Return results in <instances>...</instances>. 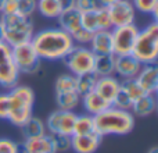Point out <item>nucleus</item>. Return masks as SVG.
Listing matches in <instances>:
<instances>
[{"label": "nucleus", "instance_id": "nucleus-1", "mask_svg": "<svg viewBox=\"0 0 158 153\" xmlns=\"http://www.w3.org/2000/svg\"><path fill=\"white\" fill-rule=\"evenodd\" d=\"M33 49L40 60H63L75 46L71 35L61 28H44L33 33L31 39Z\"/></svg>", "mask_w": 158, "mask_h": 153}, {"label": "nucleus", "instance_id": "nucleus-2", "mask_svg": "<svg viewBox=\"0 0 158 153\" xmlns=\"http://www.w3.org/2000/svg\"><path fill=\"white\" fill-rule=\"evenodd\" d=\"M94 129L101 138L107 135H126L135 128V116L129 110L110 106L104 111L93 116Z\"/></svg>", "mask_w": 158, "mask_h": 153}, {"label": "nucleus", "instance_id": "nucleus-3", "mask_svg": "<svg viewBox=\"0 0 158 153\" xmlns=\"http://www.w3.org/2000/svg\"><path fill=\"white\" fill-rule=\"evenodd\" d=\"M2 41L10 47L19 43L31 42L35 27L31 17H24L19 14H2Z\"/></svg>", "mask_w": 158, "mask_h": 153}, {"label": "nucleus", "instance_id": "nucleus-4", "mask_svg": "<svg viewBox=\"0 0 158 153\" xmlns=\"http://www.w3.org/2000/svg\"><path fill=\"white\" fill-rule=\"evenodd\" d=\"M8 100H10V113L7 120L13 125L21 128L33 111L35 103V92L29 86L15 85L8 90Z\"/></svg>", "mask_w": 158, "mask_h": 153}, {"label": "nucleus", "instance_id": "nucleus-5", "mask_svg": "<svg viewBox=\"0 0 158 153\" xmlns=\"http://www.w3.org/2000/svg\"><path fill=\"white\" fill-rule=\"evenodd\" d=\"M132 55L142 64L157 63L158 59V24L150 22L144 28L139 29L137 38L135 41Z\"/></svg>", "mask_w": 158, "mask_h": 153}, {"label": "nucleus", "instance_id": "nucleus-6", "mask_svg": "<svg viewBox=\"0 0 158 153\" xmlns=\"http://www.w3.org/2000/svg\"><path fill=\"white\" fill-rule=\"evenodd\" d=\"M94 53L87 46L75 45L71 49V52L63 59L65 67L69 70V72L74 75H81L85 72L93 71L94 66Z\"/></svg>", "mask_w": 158, "mask_h": 153}, {"label": "nucleus", "instance_id": "nucleus-7", "mask_svg": "<svg viewBox=\"0 0 158 153\" xmlns=\"http://www.w3.org/2000/svg\"><path fill=\"white\" fill-rule=\"evenodd\" d=\"M11 56L19 74H35L40 67V57L31 42L19 43L11 47Z\"/></svg>", "mask_w": 158, "mask_h": 153}, {"label": "nucleus", "instance_id": "nucleus-8", "mask_svg": "<svg viewBox=\"0 0 158 153\" xmlns=\"http://www.w3.org/2000/svg\"><path fill=\"white\" fill-rule=\"evenodd\" d=\"M140 28L136 24L122 25V27H112V55L122 56L132 53L135 41L137 38Z\"/></svg>", "mask_w": 158, "mask_h": 153}, {"label": "nucleus", "instance_id": "nucleus-9", "mask_svg": "<svg viewBox=\"0 0 158 153\" xmlns=\"http://www.w3.org/2000/svg\"><path fill=\"white\" fill-rule=\"evenodd\" d=\"M19 71L15 67L11 56V47L0 41V86L11 89L18 85Z\"/></svg>", "mask_w": 158, "mask_h": 153}, {"label": "nucleus", "instance_id": "nucleus-10", "mask_svg": "<svg viewBox=\"0 0 158 153\" xmlns=\"http://www.w3.org/2000/svg\"><path fill=\"white\" fill-rule=\"evenodd\" d=\"M75 118L77 114L74 111L57 109L47 116V120L44 121L46 129L49 134H63L71 137L74 134Z\"/></svg>", "mask_w": 158, "mask_h": 153}, {"label": "nucleus", "instance_id": "nucleus-11", "mask_svg": "<svg viewBox=\"0 0 158 153\" xmlns=\"http://www.w3.org/2000/svg\"><path fill=\"white\" fill-rule=\"evenodd\" d=\"M108 8L110 20L112 27H122V25L135 24L136 20V8L131 0H118Z\"/></svg>", "mask_w": 158, "mask_h": 153}, {"label": "nucleus", "instance_id": "nucleus-12", "mask_svg": "<svg viewBox=\"0 0 158 153\" xmlns=\"http://www.w3.org/2000/svg\"><path fill=\"white\" fill-rule=\"evenodd\" d=\"M82 27L90 32H97L103 29H111V20H110L108 8L107 7H96L94 10L82 13Z\"/></svg>", "mask_w": 158, "mask_h": 153}, {"label": "nucleus", "instance_id": "nucleus-13", "mask_svg": "<svg viewBox=\"0 0 158 153\" xmlns=\"http://www.w3.org/2000/svg\"><path fill=\"white\" fill-rule=\"evenodd\" d=\"M136 82L144 93L156 95L158 90V66L157 63L143 64L139 74L135 76Z\"/></svg>", "mask_w": 158, "mask_h": 153}, {"label": "nucleus", "instance_id": "nucleus-14", "mask_svg": "<svg viewBox=\"0 0 158 153\" xmlns=\"http://www.w3.org/2000/svg\"><path fill=\"white\" fill-rule=\"evenodd\" d=\"M143 64L132 53L122 56H115V74L122 79L135 78L139 74Z\"/></svg>", "mask_w": 158, "mask_h": 153}, {"label": "nucleus", "instance_id": "nucleus-15", "mask_svg": "<svg viewBox=\"0 0 158 153\" xmlns=\"http://www.w3.org/2000/svg\"><path fill=\"white\" fill-rule=\"evenodd\" d=\"M103 138L97 134L71 135V149L75 153H94L98 149Z\"/></svg>", "mask_w": 158, "mask_h": 153}, {"label": "nucleus", "instance_id": "nucleus-16", "mask_svg": "<svg viewBox=\"0 0 158 153\" xmlns=\"http://www.w3.org/2000/svg\"><path fill=\"white\" fill-rule=\"evenodd\" d=\"M56 20L58 21V28H61L69 35L82 28V13L77 7L64 8Z\"/></svg>", "mask_w": 158, "mask_h": 153}, {"label": "nucleus", "instance_id": "nucleus-17", "mask_svg": "<svg viewBox=\"0 0 158 153\" xmlns=\"http://www.w3.org/2000/svg\"><path fill=\"white\" fill-rule=\"evenodd\" d=\"M89 47L96 56L97 55H112V35L111 29H103L93 32L89 42Z\"/></svg>", "mask_w": 158, "mask_h": 153}, {"label": "nucleus", "instance_id": "nucleus-18", "mask_svg": "<svg viewBox=\"0 0 158 153\" xmlns=\"http://www.w3.org/2000/svg\"><path fill=\"white\" fill-rule=\"evenodd\" d=\"M121 88V82L115 78L114 75L110 76H100L97 79V84H96L94 92L98 93L104 100H107L108 103H112L115 95L118 93Z\"/></svg>", "mask_w": 158, "mask_h": 153}, {"label": "nucleus", "instance_id": "nucleus-19", "mask_svg": "<svg viewBox=\"0 0 158 153\" xmlns=\"http://www.w3.org/2000/svg\"><path fill=\"white\" fill-rule=\"evenodd\" d=\"M21 146L27 153H56L50 134H44L38 138L25 139L21 143Z\"/></svg>", "mask_w": 158, "mask_h": 153}, {"label": "nucleus", "instance_id": "nucleus-20", "mask_svg": "<svg viewBox=\"0 0 158 153\" xmlns=\"http://www.w3.org/2000/svg\"><path fill=\"white\" fill-rule=\"evenodd\" d=\"M157 109V99L156 95H150V93H143L140 98H137L132 104L131 113L133 116H139V117H147L151 116Z\"/></svg>", "mask_w": 158, "mask_h": 153}, {"label": "nucleus", "instance_id": "nucleus-21", "mask_svg": "<svg viewBox=\"0 0 158 153\" xmlns=\"http://www.w3.org/2000/svg\"><path fill=\"white\" fill-rule=\"evenodd\" d=\"M81 102H82V104H83L86 113L90 114V116L98 114V113L104 111L106 109H108V107L111 106V103H108L107 100H104V99L101 98L98 93H96L94 90H92V92L83 95L81 98Z\"/></svg>", "mask_w": 158, "mask_h": 153}, {"label": "nucleus", "instance_id": "nucleus-22", "mask_svg": "<svg viewBox=\"0 0 158 153\" xmlns=\"http://www.w3.org/2000/svg\"><path fill=\"white\" fill-rule=\"evenodd\" d=\"M93 72L100 76L115 75V56L114 55H97L94 56Z\"/></svg>", "mask_w": 158, "mask_h": 153}, {"label": "nucleus", "instance_id": "nucleus-23", "mask_svg": "<svg viewBox=\"0 0 158 153\" xmlns=\"http://www.w3.org/2000/svg\"><path fill=\"white\" fill-rule=\"evenodd\" d=\"M21 129H22V135H24L25 139L38 138V137H42V135L47 134L44 121L39 117H35V116H31L27 120V123L21 127Z\"/></svg>", "mask_w": 158, "mask_h": 153}, {"label": "nucleus", "instance_id": "nucleus-24", "mask_svg": "<svg viewBox=\"0 0 158 153\" xmlns=\"http://www.w3.org/2000/svg\"><path fill=\"white\" fill-rule=\"evenodd\" d=\"M82 96L78 93V90L74 92H64V93H56V103H57L60 110H67V111H74L81 104Z\"/></svg>", "mask_w": 158, "mask_h": 153}, {"label": "nucleus", "instance_id": "nucleus-25", "mask_svg": "<svg viewBox=\"0 0 158 153\" xmlns=\"http://www.w3.org/2000/svg\"><path fill=\"white\" fill-rule=\"evenodd\" d=\"M36 10L39 14L46 18H57L60 13L63 11L58 0H38L36 3Z\"/></svg>", "mask_w": 158, "mask_h": 153}, {"label": "nucleus", "instance_id": "nucleus-26", "mask_svg": "<svg viewBox=\"0 0 158 153\" xmlns=\"http://www.w3.org/2000/svg\"><path fill=\"white\" fill-rule=\"evenodd\" d=\"M98 76L94 74L93 71L90 72H85L77 76V90L81 96L86 95V93L94 90L96 84H97Z\"/></svg>", "mask_w": 158, "mask_h": 153}, {"label": "nucleus", "instance_id": "nucleus-27", "mask_svg": "<svg viewBox=\"0 0 158 153\" xmlns=\"http://www.w3.org/2000/svg\"><path fill=\"white\" fill-rule=\"evenodd\" d=\"M96 132L94 129V121H93V116L90 114H82L75 118L74 124V134L72 135H86Z\"/></svg>", "mask_w": 158, "mask_h": 153}, {"label": "nucleus", "instance_id": "nucleus-28", "mask_svg": "<svg viewBox=\"0 0 158 153\" xmlns=\"http://www.w3.org/2000/svg\"><path fill=\"white\" fill-rule=\"evenodd\" d=\"M56 93H64V92H74L77 90V75L71 74H63L56 79Z\"/></svg>", "mask_w": 158, "mask_h": 153}, {"label": "nucleus", "instance_id": "nucleus-29", "mask_svg": "<svg viewBox=\"0 0 158 153\" xmlns=\"http://www.w3.org/2000/svg\"><path fill=\"white\" fill-rule=\"evenodd\" d=\"M133 3L136 11L142 14H151L157 17L158 11V0H131Z\"/></svg>", "mask_w": 158, "mask_h": 153}, {"label": "nucleus", "instance_id": "nucleus-30", "mask_svg": "<svg viewBox=\"0 0 158 153\" xmlns=\"http://www.w3.org/2000/svg\"><path fill=\"white\" fill-rule=\"evenodd\" d=\"M56 153H64L71 149V137L63 134H50Z\"/></svg>", "mask_w": 158, "mask_h": 153}, {"label": "nucleus", "instance_id": "nucleus-31", "mask_svg": "<svg viewBox=\"0 0 158 153\" xmlns=\"http://www.w3.org/2000/svg\"><path fill=\"white\" fill-rule=\"evenodd\" d=\"M121 88H122L123 90H125L126 93H128L129 96H131L132 100H136L137 98H140V96L143 95V90L142 88L139 86V84L136 82V79L135 78H131V79H122V82H121Z\"/></svg>", "mask_w": 158, "mask_h": 153}, {"label": "nucleus", "instance_id": "nucleus-32", "mask_svg": "<svg viewBox=\"0 0 158 153\" xmlns=\"http://www.w3.org/2000/svg\"><path fill=\"white\" fill-rule=\"evenodd\" d=\"M132 104H133V100L131 99V96H129L122 88H119L118 93L115 95L114 100H112L111 106L117 107V109H121V110H129V111H131Z\"/></svg>", "mask_w": 158, "mask_h": 153}, {"label": "nucleus", "instance_id": "nucleus-33", "mask_svg": "<svg viewBox=\"0 0 158 153\" xmlns=\"http://www.w3.org/2000/svg\"><path fill=\"white\" fill-rule=\"evenodd\" d=\"M36 3L38 0H18L17 14L24 17H32V14L36 11Z\"/></svg>", "mask_w": 158, "mask_h": 153}, {"label": "nucleus", "instance_id": "nucleus-34", "mask_svg": "<svg viewBox=\"0 0 158 153\" xmlns=\"http://www.w3.org/2000/svg\"><path fill=\"white\" fill-rule=\"evenodd\" d=\"M92 35H93V33L90 32V31L85 29V28L82 27L79 31H77L75 33H72L71 38H72V41H74L75 45L87 46V45H89V42H90V39H92Z\"/></svg>", "mask_w": 158, "mask_h": 153}, {"label": "nucleus", "instance_id": "nucleus-35", "mask_svg": "<svg viewBox=\"0 0 158 153\" xmlns=\"http://www.w3.org/2000/svg\"><path fill=\"white\" fill-rule=\"evenodd\" d=\"M19 145L8 138H0V153H18Z\"/></svg>", "mask_w": 158, "mask_h": 153}, {"label": "nucleus", "instance_id": "nucleus-36", "mask_svg": "<svg viewBox=\"0 0 158 153\" xmlns=\"http://www.w3.org/2000/svg\"><path fill=\"white\" fill-rule=\"evenodd\" d=\"M8 113H10V100H8V93H0V120H7Z\"/></svg>", "mask_w": 158, "mask_h": 153}, {"label": "nucleus", "instance_id": "nucleus-37", "mask_svg": "<svg viewBox=\"0 0 158 153\" xmlns=\"http://www.w3.org/2000/svg\"><path fill=\"white\" fill-rule=\"evenodd\" d=\"M81 13H86V11L94 10L96 7H98L97 0H75V6Z\"/></svg>", "mask_w": 158, "mask_h": 153}, {"label": "nucleus", "instance_id": "nucleus-38", "mask_svg": "<svg viewBox=\"0 0 158 153\" xmlns=\"http://www.w3.org/2000/svg\"><path fill=\"white\" fill-rule=\"evenodd\" d=\"M18 10V0H4L2 14H17Z\"/></svg>", "mask_w": 158, "mask_h": 153}, {"label": "nucleus", "instance_id": "nucleus-39", "mask_svg": "<svg viewBox=\"0 0 158 153\" xmlns=\"http://www.w3.org/2000/svg\"><path fill=\"white\" fill-rule=\"evenodd\" d=\"M58 3H60L61 8H69V7H74L75 6V0H58Z\"/></svg>", "mask_w": 158, "mask_h": 153}, {"label": "nucleus", "instance_id": "nucleus-40", "mask_svg": "<svg viewBox=\"0 0 158 153\" xmlns=\"http://www.w3.org/2000/svg\"><path fill=\"white\" fill-rule=\"evenodd\" d=\"M97 2H98V6H101V7H110V6L114 4L118 0H97Z\"/></svg>", "mask_w": 158, "mask_h": 153}, {"label": "nucleus", "instance_id": "nucleus-41", "mask_svg": "<svg viewBox=\"0 0 158 153\" xmlns=\"http://www.w3.org/2000/svg\"><path fill=\"white\" fill-rule=\"evenodd\" d=\"M147 153H158V148H157V146H153V148H151Z\"/></svg>", "mask_w": 158, "mask_h": 153}, {"label": "nucleus", "instance_id": "nucleus-42", "mask_svg": "<svg viewBox=\"0 0 158 153\" xmlns=\"http://www.w3.org/2000/svg\"><path fill=\"white\" fill-rule=\"evenodd\" d=\"M3 6H4V0H0V14H2V10H3Z\"/></svg>", "mask_w": 158, "mask_h": 153}, {"label": "nucleus", "instance_id": "nucleus-43", "mask_svg": "<svg viewBox=\"0 0 158 153\" xmlns=\"http://www.w3.org/2000/svg\"><path fill=\"white\" fill-rule=\"evenodd\" d=\"M0 41H2V24H0Z\"/></svg>", "mask_w": 158, "mask_h": 153}]
</instances>
